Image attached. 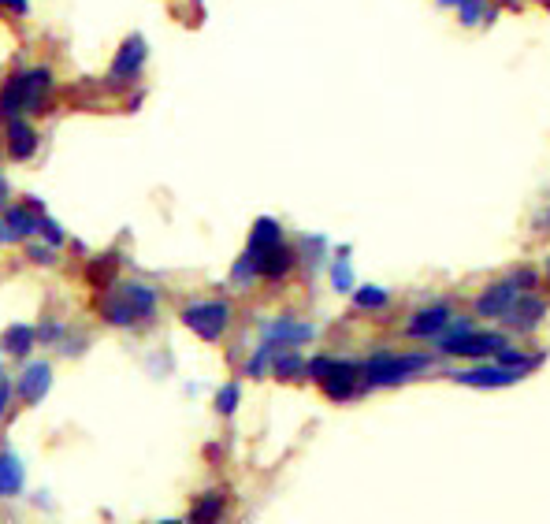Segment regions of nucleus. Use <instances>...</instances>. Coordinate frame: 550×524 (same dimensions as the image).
Masks as SVG:
<instances>
[{
  "mask_svg": "<svg viewBox=\"0 0 550 524\" xmlns=\"http://www.w3.org/2000/svg\"><path fill=\"white\" fill-rule=\"evenodd\" d=\"M53 93V71L49 67H19L8 75L0 90V119H15L19 112H45V101Z\"/></svg>",
  "mask_w": 550,
  "mask_h": 524,
  "instance_id": "nucleus-1",
  "label": "nucleus"
},
{
  "mask_svg": "<svg viewBox=\"0 0 550 524\" xmlns=\"http://www.w3.org/2000/svg\"><path fill=\"white\" fill-rule=\"evenodd\" d=\"M157 290L149 287V283H112L105 298H101V316H105V324L112 328H134V324H145V320H153L157 316Z\"/></svg>",
  "mask_w": 550,
  "mask_h": 524,
  "instance_id": "nucleus-2",
  "label": "nucleus"
},
{
  "mask_svg": "<svg viewBox=\"0 0 550 524\" xmlns=\"http://www.w3.org/2000/svg\"><path fill=\"white\" fill-rule=\"evenodd\" d=\"M305 372H309V376L324 387V394L335 398V402L354 398L357 380H365V368L354 365V361H342V357H313Z\"/></svg>",
  "mask_w": 550,
  "mask_h": 524,
  "instance_id": "nucleus-3",
  "label": "nucleus"
},
{
  "mask_svg": "<svg viewBox=\"0 0 550 524\" xmlns=\"http://www.w3.org/2000/svg\"><path fill=\"white\" fill-rule=\"evenodd\" d=\"M432 365L428 354H376L368 357L365 365V383L368 387H398V383L413 380V372H424Z\"/></svg>",
  "mask_w": 550,
  "mask_h": 524,
  "instance_id": "nucleus-4",
  "label": "nucleus"
},
{
  "mask_svg": "<svg viewBox=\"0 0 550 524\" xmlns=\"http://www.w3.org/2000/svg\"><path fill=\"white\" fill-rule=\"evenodd\" d=\"M450 328L454 331L439 342V350L450 357H491L506 346V339L498 331H472L469 320H458V316L450 320Z\"/></svg>",
  "mask_w": 550,
  "mask_h": 524,
  "instance_id": "nucleus-5",
  "label": "nucleus"
},
{
  "mask_svg": "<svg viewBox=\"0 0 550 524\" xmlns=\"http://www.w3.org/2000/svg\"><path fill=\"white\" fill-rule=\"evenodd\" d=\"M183 324L194 331L197 339L220 342L227 324H231V305L216 302V298H212V302H190L183 309Z\"/></svg>",
  "mask_w": 550,
  "mask_h": 524,
  "instance_id": "nucleus-6",
  "label": "nucleus"
},
{
  "mask_svg": "<svg viewBox=\"0 0 550 524\" xmlns=\"http://www.w3.org/2000/svg\"><path fill=\"white\" fill-rule=\"evenodd\" d=\"M145 60H149V45H145L142 34H131V38L119 45V53H116V60H112L108 79L116 82V86H123V82H134L138 75H142Z\"/></svg>",
  "mask_w": 550,
  "mask_h": 524,
  "instance_id": "nucleus-7",
  "label": "nucleus"
},
{
  "mask_svg": "<svg viewBox=\"0 0 550 524\" xmlns=\"http://www.w3.org/2000/svg\"><path fill=\"white\" fill-rule=\"evenodd\" d=\"M543 316H547V302L543 298H536V294H517L513 298V305L502 313V320H506V328L510 331H521V335H528V331H536L539 324H543Z\"/></svg>",
  "mask_w": 550,
  "mask_h": 524,
  "instance_id": "nucleus-8",
  "label": "nucleus"
},
{
  "mask_svg": "<svg viewBox=\"0 0 550 524\" xmlns=\"http://www.w3.org/2000/svg\"><path fill=\"white\" fill-rule=\"evenodd\" d=\"M15 391H19V398H23L27 406L45 402V394L53 391V365H49V361H27L23 372H19Z\"/></svg>",
  "mask_w": 550,
  "mask_h": 524,
  "instance_id": "nucleus-9",
  "label": "nucleus"
},
{
  "mask_svg": "<svg viewBox=\"0 0 550 524\" xmlns=\"http://www.w3.org/2000/svg\"><path fill=\"white\" fill-rule=\"evenodd\" d=\"M0 231H4V242H30V238L41 231L38 205L30 209V201H27V205H12V209H4Z\"/></svg>",
  "mask_w": 550,
  "mask_h": 524,
  "instance_id": "nucleus-10",
  "label": "nucleus"
},
{
  "mask_svg": "<svg viewBox=\"0 0 550 524\" xmlns=\"http://www.w3.org/2000/svg\"><path fill=\"white\" fill-rule=\"evenodd\" d=\"M450 320H454V309L446 302H435L413 313V320L406 324V335L409 339H432V335H443V328H450Z\"/></svg>",
  "mask_w": 550,
  "mask_h": 524,
  "instance_id": "nucleus-11",
  "label": "nucleus"
},
{
  "mask_svg": "<svg viewBox=\"0 0 550 524\" xmlns=\"http://www.w3.org/2000/svg\"><path fill=\"white\" fill-rule=\"evenodd\" d=\"M249 261L257 264V272H261L264 279H283L290 268L298 264V249H290L287 242H275V246H268L264 253H249Z\"/></svg>",
  "mask_w": 550,
  "mask_h": 524,
  "instance_id": "nucleus-12",
  "label": "nucleus"
},
{
  "mask_svg": "<svg viewBox=\"0 0 550 524\" xmlns=\"http://www.w3.org/2000/svg\"><path fill=\"white\" fill-rule=\"evenodd\" d=\"M524 372L517 368H506V365H480V368H469V372H454V380L465 383V387H480V391H495V387H510V383L521 380Z\"/></svg>",
  "mask_w": 550,
  "mask_h": 524,
  "instance_id": "nucleus-13",
  "label": "nucleus"
},
{
  "mask_svg": "<svg viewBox=\"0 0 550 524\" xmlns=\"http://www.w3.org/2000/svg\"><path fill=\"white\" fill-rule=\"evenodd\" d=\"M41 145V134L30 127L27 119H8V138H4V149H8V157L12 160H30L38 153Z\"/></svg>",
  "mask_w": 550,
  "mask_h": 524,
  "instance_id": "nucleus-14",
  "label": "nucleus"
},
{
  "mask_svg": "<svg viewBox=\"0 0 550 524\" xmlns=\"http://www.w3.org/2000/svg\"><path fill=\"white\" fill-rule=\"evenodd\" d=\"M309 339H316L313 324H298L290 316H279L272 324H264V342H272V346H302Z\"/></svg>",
  "mask_w": 550,
  "mask_h": 524,
  "instance_id": "nucleus-15",
  "label": "nucleus"
},
{
  "mask_svg": "<svg viewBox=\"0 0 550 524\" xmlns=\"http://www.w3.org/2000/svg\"><path fill=\"white\" fill-rule=\"evenodd\" d=\"M521 294V287L513 283V276L510 279H498V283H491V287L476 298V313L480 316H502L506 309L513 305V298Z\"/></svg>",
  "mask_w": 550,
  "mask_h": 524,
  "instance_id": "nucleus-16",
  "label": "nucleus"
},
{
  "mask_svg": "<svg viewBox=\"0 0 550 524\" xmlns=\"http://www.w3.org/2000/svg\"><path fill=\"white\" fill-rule=\"evenodd\" d=\"M27 484V465L15 450H0V498H15L23 495Z\"/></svg>",
  "mask_w": 550,
  "mask_h": 524,
  "instance_id": "nucleus-17",
  "label": "nucleus"
},
{
  "mask_svg": "<svg viewBox=\"0 0 550 524\" xmlns=\"http://www.w3.org/2000/svg\"><path fill=\"white\" fill-rule=\"evenodd\" d=\"M34 342H38V328H30V324H12V328L0 335V350L8 357H23V361H27L30 350H34Z\"/></svg>",
  "mask_w": 550,
  "mask_h": 524,
  "instance_id": "nucleus-18",
  "label": "nucleus"
},
{
  "mask_svg": "<svg viewBox=\"0 0 550 524\" xmlns=\"http://www.w3.org/2000/svg\"><path fill=\"white\" fill-rule=\"evenodd\" d=\"M305 368H309V361H305L298 350H279L275 346V354H272V372L279 376V380H298Z\"/></svg>",
  "mask_w": 550,
  "mask_h": 524,
  "instance_id": "nucleus-19",
  "label": "nucleus"
},
{
  "mask_svg": "<svg viewBox=\"0 0 550 524\" xmlns=\"http://www.w3.org/2000/svg\"><path fill=\"white\" fill-rule=\"evenodd\" d=\"M275 242H283V227L275 220H257L253 223V235H249V253H264L268 246H275Z\"/></svg>",
  "mask_w": 550,
  "mask_h": 524,
  "instance_id": "nucleus-20",
  "label": "nucleus"
},
{
  "mask_svg": "<svg viewBox=\"0 0 550 524\" xmlns=\"http://www.w3.org/2000/svg\"><path fill=\"white\" fill-rule=\"evenodd\" d=\"M220 513H223V495L220 491H209V495L190 510V521H216Z\"/></svg>",
  "mask_w": 550,
  "mask_h": 524,
  "instance_id": "nucleus-21",
  "label": "nucleus"
},
{
  "mask_svg": "<svg viewBox=\"0 0 550 524\" xmlns=\"http://www.w3.org/2000/svg\"><path fill=\"white\" fill-rule=\"evenodd\" d=\"M498 365H506V368H517V372H528V368H536L539 361H543V357H528V354H521V350H510V346H502V350H498Z\"/></svg>",
  "mask_w": 550,
  "mask_h": 524,
  "instance_id": "nucleus-22",
  "label": "nucleus"
},
{
  "mask_svg": "<svg viewBox=\"0 0 550 524\" xmlns=\"http://www.w3.org/2000/svg\"><path fill=\"white\" fill-rule=\"evenodd\" d=\"M238 402H242V387H238V383L220 387V394H216V409H220L223 417H231V413L238 409Z\"/></svg>",
  "mask_w": 550,
  "mask_h": 524,
  "instance_id": "nucleus-23",
  "label": "nucleus"
},
{
  "mask_svg": "<svg viewBox=\"0 0 550 524\" xmlns=\"http://www.w3.org/2000/svg\"><path fill=\"white\" fill-rule=\"evenodd\" d=\"M272 354H275V346H272V342H261V346H257V354L249 357L246 376H264V368L272 365Z\"/></svg>",
  "mask_w": 550,
  "mask_h": 524,
  "instance_id": "nucleus-24",
  "label": "nucleus"
},
{
  "mask_svg": "<svg viewBox=\"0 0 550 524\" xmlns=\"http://www.w3.org/2000/svg\"><path fill=\"white\" fill-rule=\"evenodd\" d=\"M391 302V294L380 287H365V290H357V305L361 309H383V305Z\"/></svg>",
  "mask_w": 550,
  "mask_h": 524,
  "instance_id": "nucleus-25",
  "label": "nucleus"
},
{
  "mask_svg": "<svg viewBox=\"0 0 550 524\" xmlns=\"http://www.w3.org/2000/svg\"><path fill=\"white\" fill-rule=\"evenodd\" d=\"M64 335H67V328H64V324H56V320H45V324L38 328V342H41V346H56V350H60Z\"/></svg>",
  "mask_w": 550,
  "mask_h": 524,
  "instance_id": "nucleus-26",
  "label": "nucleus"
},
{
  "mask_svg": "<svg viewBox=\"0 0 550 524\" xmlns=\"http://www.w3.org/2000/svg\"><path fill=\"white\" fill-rule=\"evenodd\" d=\"M38 235L45 238L49 246H56V249L64 246V238H67V235H64V227H60L56 220H49V216H41V231H38Z\"/></svg>",
  "mask_w": 550,
  "mask_h": 524,
  "instance_id": "nucleus-27",
  "label": "nucleus"
},
{
  "mask_svg": "<svg viewBox=\"0 0 550 524\" xmlns=\"http://www.w3.org/2000/svg\"><path fill=\"white\" fill-rule=\"evenodd\" d=\"M331 279H335V290H350V287H354V276H350V264H346V257H339V261H335V268H331Z\"/></svg>",
  "mask_w": 550,
  "mask_h": 524,
  "instance_id": "nucleus-28",
  "label": "nucleus"
},
{
  "mask_svg": "<svg viewBox=\"0 0 550 524\" xmlns=\"http://www.w3.org/2000/svg\"><path fill=\"white\" fill-rule=\"evenodd\" d=\"M458 12H461V23H476L480 12H484V0H458Z\"/></svg>",
  "mask_w": 550,
  "mask_h": 524,
  "instance_id": "nucleus-29",
  "label": "nucleus"
},
{
  "mask_svg": "<svg viewBox=\"0 0 550 524\" xmlns=\"http://www.w3.org/2000/svg\"><path fill=\"white\" fill-rule=\"evenodd\" d=\"M56 246H49V242H45V246H30V257H34V264H53L56 257Z\"/></svg>",
  "mask_w": 550,
  "mask_h": 524,
  "instance_id": "nucleus-30",
  "label": "nucleus"
},
{
  "mask_svg": "<svg viewBox=\"0 0 550 524\" xmlns=\"http://www.w3.org/2000/svg\"><path fill=\"white\" fill-rule=\"evenodd\" d=\"M513 283H517L521 290H532L539 279H536V272H532V268H517V272H513Z\"/></svg>",
  "mask_w": 550,
  "mask_h": 524,
  "instance_id": "nucleus-31",
  "label": "nucleus"
},
{
  "mask_svg": "<svg viewBox=\"0 0 550 524\" xmlns=\"http://www.w3.org/2000/svg\"><path fill=\"white\" fill-rule=\"evenodd\" d=\"M8 398H12V383H8V372L0 365V417H4V409H8Z\"/></svg>",
  "mask_w": 550,
  "mask_h": 524,
  "instance_id": "nucleus-32",
  "label": "nucleus"
},
{
  "mask_svg": "<svg viewBox=\"0 0 550 524\" xmlns=\"http://www.w3.org/2000/svg\"><path fill=\"white\" fill-rule=\"evenodd\" d=\"M0 8H8L12 15H19V19H23V15L30 12V0H0Z\"/></svg>",
  "mask_w": 550,
  "mask_h": 524,
  "instance_id": "nucleus-33",
  "label": "nucleus"
},
{
  "mask_svg": "<svg viewBox=\"0 0 550 524\" xmlns=\"http://www.w3.org/2000/svg\"><path fill=\"white\" fill-rule=\"evenodd\" d=\"M4 205H8V179L0 175V209H4Z\"/></svg>",
  "mask_w": 550,
  "mask_h": 524,
  "instance_id": "nucleus-34",
  "label": "nucleus"
},
{
  "mask_svg": "<svg viewBox=\"0 0 550 524\" xmlns=\"http://www.w3.org/2000/svg\"><path fill=\"white\" fill-rule=\"evenodd\" d=\"M0 242H4V231H0Z\"/></svg>",
  "mask_w": 550,
  "mask_h": 524,
  "instance_id": "nucleus-35",
  "label": "nucleus"
},
{
  "mask_svg": "<svg viewBox=\"0 0 550 524\" xmlns=\"http://www.w3.org/2000/svg\"><path fill=\"white\" fill-rule=\"evenodd\" d=\"M547 272H550V261H547Z\"/></svg>",
  "mask_w": 550,
  "mask_h": 524,
  "instance_id": "nucleus-36",
  "label": "nucleus"
}]
</instances>
